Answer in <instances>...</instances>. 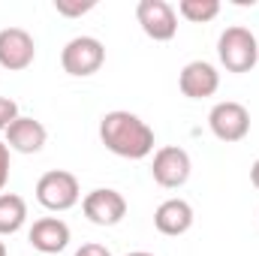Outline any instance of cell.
Instances as JSON below:
<instances>
[{
  "label": "cell",
  "mask_w": 259,
  "mask_h": 256,
  "mask_svg": "<svg viewBox=\"0 0 259 256\" xmlns=\"http://www.w3.org/2000/svg\"><path fill=\"white\" fill-rule=\"evenodd\" d=\"M100 139L115 157H124V160H145L154 151V130L139 115L124 112V109H115V112L103 115Z\"/></svg>",
  "instance_id": "obj_1"
},
{
  "label": "cell",
  "mask_w": 259,
  "mask_h": 256,
  "mask_svg": "<svg viewBox=\"0 0 259 256\" xmlns=\"http://www.w3.org/2000/svg\"><path fill=\"white\" fill-rule=\"evenodd\" d=\"M217 55H220V64L226 66V72H250L259 64V42L247 27L232 24L220 33Z\"/></svg>",
  "instance_id": "obj_2"
},
{
  "label": "cell",
  "mask_w": 259,
  "mask_h": 256,
  "mask_svg": "<svg viewBox=\"0 0 259 256\" xmlns=\"http://www.w3.org/2000/svg\"><path fill=\"white\" fill-rule=\"evenodd\" d=\"M81 187L78 178L66 169H52L36 181V202L46 211H69L72 205H78Z\"/></svg>",
  "instance_id": "obj_3"
},
{
  "label": "cell",
  "mask_w": 259,
  "mask_h": 256,
  "mask_svg": "<svg viewBox=\"0 0 259 256\" xmlns=\"http://www.w3.org/2000/svg\"><path fill=\"white\" fill-rule=\"evenodd\" d=\"M103 64H106V46L97 36H72L61 52L64 72L75 75V78H88V75L100 72Z\"/></svg>",
  "instance_id": "obj_4"
},
{
  "label": "cell",
  "mask_w": 259,
  "mask_h": 256,
  "mask_svg": "<svg viewBox=\"0 0 259 256\" xmlns=\"http://www.w3.org/2000/svg\"><path fill=\"white\" fill-rule=\"evenodd\" d=\"M190 172H193V160L184 148L178 145H166L154 154V163H151V175L160 187L166 190H178L190 181Z\"/></svg>",
  "instance_id": "obj_5"
},
{
  "label": "cell",
  "mask_w": 259,
  "mask_h": 256,
  "mask_svg": "<svg viewBox=\"0 0 259 256\" xmlns=\"http://www.w3.org/2000/svg\"><path fill=\"white\" fill-rule=\"evenodd\" d=\"M136 18H139L145 36H151L154 42H169L178 33V12L166 0H139Z\"/></svg>",
  "instance_id": "obj_6"
},
{
  "label": "cell",
  "mask_w": 259,
  "mask_h": 256,
  "mask_svg": "<svg viewBox=\"0 0 259 256\" xmlns=\"http://www.w3.org/2000/svg\"><path fill=\"white\" fill-rule=\"evenodd\" d=\"M208 127L220 142H241L250 133V112L235 100H223L208 112Z\"/></svg>",
  "instance_id": "obj_7"
},
{
  "label": "cell",
  "mask_w": 259,
  "mask_h": 256,
  "mask_svg": "<svg viewBox=\"0 0 259 256\" xmlns=\"http://www.w3.org/2000/svg\"><path fill=\"white\" fill-rule=\"evenodd\" d=\"M81 211L94 226H118L127 217V199L112 187H97L81 199Z\"/></svg>",
  "instance_id": "obj_8"
},
{
  "label": "cell",
  "mask_w": 259,
  "mask_h": 256,
  "mask_svg": "<svg viewBox=\"0 0 259 256\" xmlns=\"http://www.w3.org/2000/svg\"><path fill=\"white\" fill-rule=\"evenodd\" d=\"M36 42L24 27H3L0 30V66L9 72H21L33 64Z\"/></svg>",
  "instance_id": "obj_9"
},
{
  "label": "cell",
  "mask_w": 259,
  "mask_h": 256,
  "mask_svg": "<svg viewBox=\"0 0 259 256\" xmlns=\"http://www.w3.org/2000/svg\"><path fill=\"white\" fill-rule=\"evenodd\" d=\"M178 88H181V94L187 100L214 97L217 88H220V72H217V66L208 64V61H190L181 69V75H178Z\"/></svg>",
  "instance_id": "obj_10"
},
{
  "label": "cell",
  "mask_w": 259,
  "mask_h": 256,
  "mask_svg": "<svg viewBox=\"0 0 259 256\" xmlns=\"http://www.w3.org/2000/svg\"><path fill=\"white\" fill-rule=\"evenodd\" d=\"M46 142H49V130L42 127V121L27 115H18L6 130V145L9 151H18V154H39Z\"/></svg>",
  "instance_id": "obj_11"
},
{
  "label": "cell",
  "mask_w": 259,
  "mask_h": 256,
  "mask_svg": "<svg viewBox=\"0 0 259 256\" xmlns=\"http://www.w3.org/2000/svg\"><path fill=\"white\" fill-rule=\"evenodd\" d=\"M154 226H157V232H163L169 238H178V235L190 232V226H193V205L187 199H166L154 211Z\"/></svg>",
  "instance_id": "obj_12"
},
{
  "label": "cell",
  "mask_w": 259,
  "mask_h": 256,
  "mask_svg": "<svg viewBox=\"0 0 259 256\" xmlns=\"http://www.w3.org/2000/svg\"><path fill=\"white\" fill-rule=\"evenodd\" d=\"M30 244L39 250V253L52 256L61 253L66 244H69V226H66L61 217H42L30 226Z\"/></svg>",
  "instance_id": "obj_13"
},
{
  "label": "cell",
  "mask_w": 259,
  "mask_h": 256,
  "mask_svg": "<svg viewBox=\"0 0 259 256\" xmlns=\"http://www.w3.org/2000/svg\"><path fill=\"white\" fill-rule=\"evenodd\" d=\"M27 220V202L18 193H0V235H15Z\"/></svg>",
  "instance_id": "obj_14"
},
{
  "label": "cell",
  "mask_w": 259,
  "mask_h": 256,
  "mask_svg": "<svg viewBox=\"0 0 259 256\" xmlns=\"http://www.w3.org/2000/svg\"><path fill=\"white\" fill-rule=\"evenodd\" d=\"M178 12L193 24H208V21H214L220 15V3L217 0H181Z\"/></svg>",
  "instance_id": "obj_15"
},
{
  "label": "cell",
  "mask_w": 259,
  "mask_h": 256,
  "mask_svg": "<svg viewBox=\"0 0 259 256\" xmlns=\"http://www.w3.org/2000/svg\"><path fill=\"white\" fill-rule=\"evenodd\" d=\"M97 3L94 0H55V9L61 12V15H66V18H78V15H84V12H91Z\"/></svg>",
  "instance_id": "obj_16"
},
{
  "label": "cell",
  "mask_w": 259,
  "mask_h": 256,
  "mask_svg": "<svg viewBox=\"0 0 259 256\" xmlns=\"http://www.w3.org/2000/svg\"><path fill=\"white\" fill-rule=\"evenodd\" d=\"M15 118H18V103L9 97H0V133H6Z\"/></svg>",
  "instance_id": "obj_17"
},
{
  "label": "cell",
  "mask_w": 259,
  "mask_h": 256,
  "mask_svg": "<svg viewBox=\"0 0 259 256\" xmlns=\"http://www.w3.org/2000/svg\"><path fill=\"white\" fill-rule=\"evenodd\" d=\"M9 169H12V163H9V145L0 142V190L9 184Z\"/></svg>",
  "instance_id": "obj_18"
},
{
  "label": "cell",
  "mask_w": 259,
  "mask_h": 256,
  "mask_svg": "<svg viewBox=\"0 0 259 256\" xmlns=\"http://www.w3.org/2000/svg\"><path fill=\"white\" fill-rule=\"evenodd\" d=\"M75 256H112V250L106 247V244H97V241H88V244H81Z\"/></svg>",
  "instance_id": "obj_19"
},
{
  "label": "cell",
  "mask_w": 259,
  "mask_h": 256,
  "mask_svg": "<svg viewBox=\"0 0 259 256\" xmlns=\"http://www.w3.org/2000/svg\"><path fill=\"white\" fill-rule=\"evenodd\" d=\"M250 181H253V187L259 190V160L253 163V166H250Z\"/></svg>",
  "instance_id": "obj_20"
},
{
  "label": "cell",
  "mask_w": 259,
  "mask_h": 256,
  "mask_svg": "<svg viewBox=\"0 0 259 256\" xmlns=\"http://www.w3.org/2000/svg\"><path fill=\"white\" fill-rule=\"evenodd\" d=\"M127 256H154V253H148V250H133V253H127Z\"/></svg>",
  "instance_id": "obj_21"
},
{
  "label": "cell",
  "mask_w": 259,
  "mask_h": 256,
  "mask_svg": "<svg viewBox=\"0 0 259 256\" xmlns=\"http://www.w3.org/2000/svg\"><path fill=\"white\" fill-rule=\"evenodd\" d=\"M0 256H6V244L3 241H0Z\"/></svg>",
  "instance_id": "obj_22"
}]
</instances>
